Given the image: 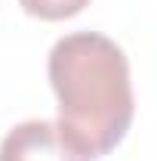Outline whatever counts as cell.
Returning <instances> with one entry per match:
<instances>
[{"mask_svg": "<svg viewBox=\"0 0 157 161\" xmlns=\"http://www.w3.org/2000/svg\"><path fill=\"white\" fill-rule=\"evenodd\" d=\"M0 161H89L62 136L56 121L31 118L16 124L0 142Z\"/></svg>", "mask_w": 157, "mask_h": 161, "instance_id": "7a4b0ae2", "label": "cell"}, {"mask_svg": "<svg viewBox=\"0 0 157 161\" xmlns=\"http://www.w3.org/2000/svg\"><path fill=\"white\" fill-rule=\"evenodd\" d=\"M49 84L59 99V130L83 158H102L123 142L133 115L129 59L99 31H74L49 50Z\"/></svg>", "mask_w": 157, "mask_h": 161, "instance_id": "6da1fadb", "label": "cell"}, {"mask_svg": "<svg viewBox=\"0 0 157 161\" xmlns=\"http://www.w3.org/2000/svg\"><path fill=\"white\" fill-rule=\"evenodd\" d=\"M19 6L34 19L62 22V19H71V16L83 13L89 6V0H19Z\"/></svg>", "mask_w": 157, "mask_h": 161, "instance_id": "3957f363", "label": "cell"}]
</instances>
